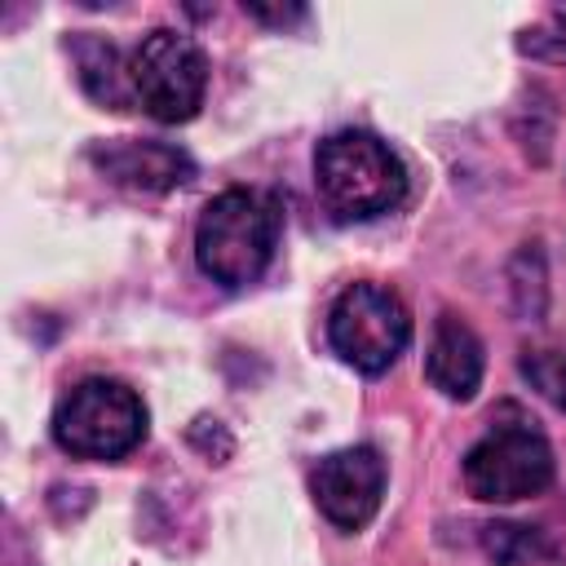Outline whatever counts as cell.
I'll return each mask as SVG.
<instances>
[{"label":"cell","mask_w":566,"mask_h":566,"mask_svg":"<svg viewBox=\"0 0 566 566\" xmlns=\"http://www.w3.org/2000/svg\"><path fill=\"white\" fill-rule=\"evenodd\" d=\"M314 504L323 509L327 522L340 531H358L376 517L380 495H385V460L376 447H345L332 451L314 464L310 473Z\"/></svg>","instance_id":"7"},{"label":"cell","mask_w":566,"mask_h":566,"mask_svg":"<svg viewBox=\"0 0 566 566\" xmlns=\"http://www.w3.org/2000/svg\"><path fill=\"white\" fill-rule=\"evenodd\" d=\"M562 22H566V9H562Z\"/></svg>","instance_id":"14"},{"label":"cell","mask_w":566,"mask_h":566,"mask_svg":"<svg viewBox=\"0 0 566 566\" xmlns=\"http://www.w3.org/2000/svg\"><path fill=\"white\" fill-rule=\"evenodd\" d=\"M283 230V208L265 190L230 186L199 212L195 261L221 287H248L265 274Z\"/></svg>","instance_id":"1"},{"label":"cell","mask_w":566,"mask_h":566,"mask_svg":"<svg viewBox=\"0 0 566 566\" xmlns=\"http://www.w3.org/2000/svg\"><path fill=\"white\" fill-rule=\"evenodd\" d=\"M482 367H486V358H482L478 332H473L464 318L442 314V318L433 323L429 354H424V376H429V385H433L442 398H451V402H469V398L478 394V385H482Z\"/></svg>","instance_id":"9"},{"label":"cell","mask_w":566,"mask_h":566,"mask_svg":"<svg viewBox=\"0 0 566 566\" xmlns=\"http://www.w3.org/2000/svg\"><path fill=\"white\" fill-rule=\"evenodd\" d=\"M252 18H261V22H296V18H305V9L301 4H283V9H265V4H243Z\"/></svg>","instance_id":"13"},{"label":"cell","mask_w":566,"mask_h":566,"mask_svg":"<svg viewBox=\"0 0 566 566\" xmlns=\"http://www.w3.org/2000/svg\"><path fill=\"white\" fill-rule=\"evenodd\" d=\"M522 376L566 411V345H535L522 354Z\"/></svg>","instance_id":"12"},{"label":"cell","mask_w":566,"mask_h":566,"mask_svg":"<svg viewBox=\"0 0 566 566\" xmlns=\"http://www.w3.org/2000/svg\"><path fill=\"white\" fill-rule=\"evenodd\" d=\"M548 482H553V447L531 420L495 424L464 455V486L473 500L486 504L539 495Z\"/></svg>","instance_id":"6"},{"label":"cell","mask_w":566,"mask_h":566,"mask_svg":"<svg viewBox=\"0 0 566 566\" xmlns=\"http://www.w3.org/2000/svg\"><path fill=\"white\" fill-rule=\"evenodd\" d=\"M327 340L332 349L367 376H380L398 363V354L411 340V314L398 301V292L380 283H349L327 314Z\"/></svg>","instance_id":"4"},{"label":"cell","mask_w":566,"mask_h":566,"mask_svg":"<svg viewBox=\"0 0 566 566\" xmlns=\"http://www.w3.org/2000/svg\"><path fill=\"white\" fill-rule=\"evenodd\" d=\"M314 190L336 221H371L402 203L407 168L380 137L345 128L318 142Z\"/></svg>","instance_id":"2"},{"label":"cell","mask_w":566,"mask_h":566,"mask_svg":"<svg viewBox=\"0 0 566 566\" xmlns=\"http://www.w3.org/2000/svg\"><path fill=\"white\" fill-rule=\"evenodd\" d=\"M146 438V407L119 380H84L53 411V442L80 460H119Z\"/></svg>","instance_id":"3"},{"label":"cell","mask_w":566,"mask_h":566,"mask_svg":"<svg viewBox=\"0 0 566 566\" xmlns=\"http://www.w3.org/2000/svg\"><path fill=\"white\" fill-rule=\"evenodd\" d=\"M75 66H80V84L106 102L111 111L128 106L133 102V80H128V66L119 62V49L97 40V35H84L75 40Z\"/></svg>","instance_id":"10"},{"label":"cell","mask_w":566,"mask_h":566,"mask_svg":"<svg viewBox=\"0 0 566 566\" xmlns=\"http://www.w3.org/2000/svg\"><path fill=\"white\" fill-rule=\"evenodd\" d=\"M93 164L102 168L106 181H115L124 190H142V195H164V190L186 186L195 177L190 155L177 150V146H168V142L115 137L106 146H93Z\"/></svg>","instance_id":"8"},{"label":"cell","mask_w":566,"mask_h":566,"mask_svg":"<svg viewBox=\"0 0 566 566\" xmlns=\"http://www.w3.org/2000/svg\"><path fill=\"white\" fill-rule=\"evenodd\" d=\"M128 80H133V102H142V111L150 119L186 124L203 106L208 57L190 35L159 27L133 49Z\"/></svg>","instance_id":"5"},{"label":"cell","mask_w":566,"mask_h":566,"mask_svg":"<svg viewBox=\"0 0 566 566\" xmlns=\"http://www.w3.org/2000/svg\"><path fill=\"white\" fill-rule=\"evenodd\" d=\"M482 548L495 566H526L531 557H544V539L535 526L522 522H491L482 531Z\"/></svg>","instance_id":"11"}]
</instances>
